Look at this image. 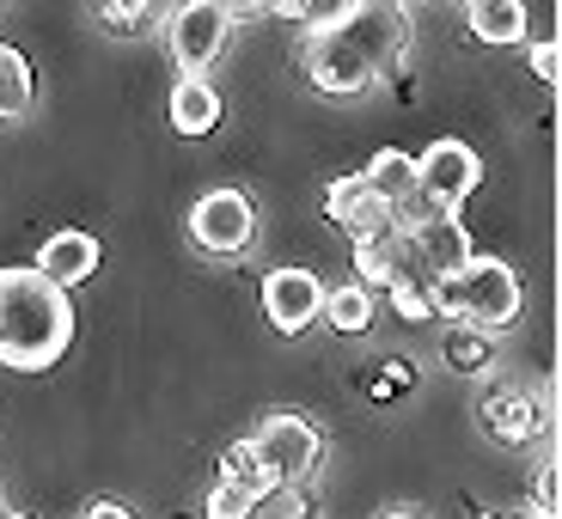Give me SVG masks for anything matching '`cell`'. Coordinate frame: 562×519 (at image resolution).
<instances>
[{
	"label": "cell",
	"instance_id": "6da1fadb",
	"mask_svg": "<svg viewBox=\"0 0 562 519\" xmlns=\"http://www.w3.org/2000/svg\"><path fill=\"white\" fill-rule=\"evenodd\" d=\"M409 49L404 7H342L324 31H306V80L324 99H355L373 92Z\"/></svg>",
	"mask_w": 562,
	"mask_h": 519
},
{
	"label": "cell",
	"instance_id": "7a4b0ae2",
	"mask_svg": "<svg viewBox=\"0 0 562 519\" xmlns=\"http://www.w3.org/2000/svg\"><path fill=\"white\" fill-rule=\"evenodd\" d=\"M74 342V294L49 287L37 269H0V366L43 373Z\"/></svg>",
	"mask_w": 562,
	"mask_h": 519
},
{
	"label": "cell",
	"instance_id": "3957f363",
	"mask_svg": "<svg viewBox=\"0 0 562 519\" xmlns=\"http://www.w3.org/2000/svg\"><path fill=\"white\" fill-rule=\"evenodd\" d=\"M428 306H435V318H447V324H471V330L495 337L502 324L520 318L526 287H520V275H514V269H507L502 257H471V263H464L459 275L428 281Z\"/></svg>",
	"mask_w": 562,
	"mask_h": 519
},
{
	"label": "cell",
	"instance_id": "277c9868",
	"mask_svg": "<svg viewBox=\"0 0 562 519\" xmlns=\"http://www.w3.org/2000/svg\"><path fill=\"white\" fill-rule=\"evenodd\" d=\"M251 452H257V464H263L269 483L306 489V477L318 471V459H324V435H318V421L300 416V409H276V416L257 421Z\"/></svg>",
	"mask_w": 562,
	"mask_h": 519
},
{
	"label": "cell",
	"instance_id": "5b68a950",
	"mask_svg": "<svg viewBox=\"0 0 562 519\" xmlns=\"http://www.w3.org/2000/svg\"><path fill=\"white\" fill-rule=\"evenodd\" d=\"M226 43H233V7H221V0H190L166 19V49L178 61V80H209Z\"/></svg>",
	"mask_w": 562,
	"mask_h": 519
},
{
	"label": "cell",
	"instance_id": "8992f818",
	"mask_svg": "<svg viewBox=\"0 0 562 519\" xmlns=\"http://www.w3.org/2000/svg\"><path fill=\"white\" fill-rule=\"evenodd\" d=\"M477 183H483V159H477V147H464V140H435V147L416 159V190L435 202L440 214H464V202L477 196Z\"/></svg>",
	"mask_w": 562,
	"mask_h": 519
},
{
	"label": "cell",
	"instance_id": "52a82bcc",
	"mask_svg": "<svg viewBox=\"0 0 562 519\" xmlns=\"http://www.w3.org/2000/svg\"><path fill=\"white\" fill-rule=\"evenodd\" d=\"M190 239H196L209 257H239L245 245L257 239V208H251V196H245V190H233V183L209 190V196L190 208Z\"/></svg>",
	"mask_w": 562,
	"mask_h": 519
},
{
	"label": "cell",
	"instance_id": "ba28073f",
	"mask_svg": "<svg viewBox=\"0 0 562 519\" xmlns=\"http://www.w3.org/2000/svg\"><path fill=\"white\" fill-rule=\"evenodd\" d=\"M324 312V281L312 269H269L263 275V318L281 337H300Z\"/></svg>",
	"mask_w": 562,
	"mask_h": 519
},
{
	"label": "cell",
	"instance_id": "9c48e42d",
	"mask_svg": "<svg viewBox=\"0 0 562 519\" xmlns=\"http://www.w3.org/2000/svg\"><path fill=\"white\" fill-rule=\"evenodd\" d=\"M483 428H490V440H502V447L544 440V428H550V397L520 392V385H490V392H483Z\"/></svg>",
	"mask_w": 562,
	"mask_h": 519
},
{
	"label": "cell",
	"instance_id": "30bf717a",
	"mask_svg": "<svg viewBox=\"0 0 562 519\" xmlns=\"http://www.w3.org/2000/svg\"><path fill=\"white\" fill-rule=\"evenodd\" d=\"M99 263H104V251H99V239L86 233V226H61V233H49L43 239V251H37V275L49 281V287H61V294H74L80 281H92L99 275Z\"/></svg>",
	"mask_w": 562,
	"mask_h": 519
},
{
	"label": "cell",
	"instance_id": "8fae6325",
	"mask_svg": "<svg viewBox=\"0 0 562 519\" xmlns=\"http://www.w3.org/2000/svg\"><path fill=\"white\" fill-rule=\"evenodd\" d=\"M324 214H330L355 245H361V239H385V233H392V208H385L380 196H367L361 171H349V178H337L330 190H324Z\"/></svg>",
	"mask_w": 562,
	"mask_h": 519
},
{
	"label": "cell",
	"instance_id": "7c38bea8",
	"mask_svg": "<svg viewBox=\"0 0 562 519\" xmlns=\"http://www.w3.org/2000/svg\"><path fill=\"white\" fill-rule=\"evenodd\" d=\"M166 116H171V135H183V140L214 135L221 116H226L221 86H214V80H178V86H171V111Z\"/></svg>",
	"mask_w": 562,
	"mask_h": 519
},
{
	"label": "cell",
	"instance_id": "4fadbf2b",
	"mask_svg": "<svg viewBox=\"0 0 562 519\" xmlns=\"http://www.w3.org/2000/svg\"><path fill=\"white\" fill-rule=\"evenodd\" d=\"M416 251H422V263H428V275H435V281L459 275V269L477 257V251H471V233H464L459 214H440L428 233H416Z\"/></svg>",
	"mask_w": 562,
	"mask_h": 519
},
{
	"label": "cell",
	"instance_id": "5bb4252c",
	"mask_svg": "<svg viewBox=\"0 0 562 519\" xmlns=\"http://www.w3.org/2000/svg\"><path fill=\"white\" fill-rule=\"evenodd\" d=\"M464 19H471V37L477 43H520L532 13H526L520 0H471Z\"/></svg>",
	"mask_w": 562,
	"mask_h": 519
},
{
	"label": "cell",
	"instance_id": "9a60e30c",
	"mask_svg": "<svg viewBox=\"0 0 562 519\" xmlns=\"http://www.w3.org/2000/svg\"><path fill=\"white\" fill-rule=\"evenodd\" d=\"M361 183H367V196H380L385 208H392V202H404L409 190H416V159L397 154V147H380V154L367 159Z\"/></svg>",
	"mask_w": 562,
	"mask_h": 519
},
{
	"label": "cell",
	"instance_id": "2e32d148",
	"mask_svg": "<svg viewBox=\"0 0 562 519\" xmlns=\"http://www.w3.org/2000/svg\"><path fill=\"white\" fill-rule=\"evenodd\" d=\"M337 337H361L373 330V294H367L361 281H342V287H324V312H318Z\"/></svg>",
	"mask_w": 562,
	"mask_h": 519
},
{
	"label": "cell",
	"instance_id": "e0dca14e",
	"mask_svg": "<svg viewBox=\"0 0 562 519\" xmlns=\"http://www.w3.org/2000/svg\"><path fill=\"white\" fill-rule=\"evenodd\" d=\"M31 99H37V74H31L25 49L0 43V123H19L31 111Z\"/></svg>",
	"mask_w": 562,
	"mask_h": 519
},
{
	"label": "cell",
	"instance_id": "ac0fdd59",
	"mask_svg": "<svg viewBox=\"0 0 562 519\" xmlns=\"http://www.w3.org/2000/svg\"><path fill=\"white\" fill-rule=\"evenodd\" d=\"M440 354H447L452 373L477 380V373H490V361H495V337H483V330H471V324H447V342H440Z\"/></svg>",
	"mask_w": 562,
	"mask_h": 519
},
{
	"label": "cell",
	"instance_id": "d6986e66",
	"mask_svg": "<svg viewBox=\"0 0 562 519\" xmlns=\"http://www.w3.org/2000/svg\"><path fill=\"white\" fill-rule=\"evenodd\" d=\"M355 281H361V287H367L373 300H380L385 287H392V281H397V233L355 245Z\"/></svg>",
	"mask_w": 562,
	"mask_h": 519
},
{
	"label": "cell",
	"instance_id": "ffe728a7",
	"mask_svg": "<svg viewBox=\"0 0 562 519\" xmlns=\"http://www.w3.org/2000/svg\"><path fill=\"white\" fill-rule=\"evenodd\" d=\"M221 483H233V489H245L251 501L269 489L263 464H257V452H251V435H245V440H233V447H221Z\"/></svg>",
	"mask_w": 562,
	"mask_h": 519
},
{
	"label": "cell",
	"instance_id": "44dd1931",
	"mask_svg": "<svg viewBox=\"0 0 562 519\" xmlns=\"http://www.w3.org/2000/svg\"><path fill=\"white\" fill-rule=\"evenodd\" d=\"M251 519H306V489H288V483H269L251 501Z\"/></svg>",
	"mask_w": 562,
	"mask_h": 519
},
{
	"label": "cell",
	"instance_id": "7402d4cb",
	"mask_svg": "<svg viewBox=\"0 0 562 519\" xmlns=\"http://www.w3.org/2000/svg\"><path fill=\"white\" fill-rule=\"evenodd\" d=\"M202 514H209V519H251V495L214 477V489H209V501H202Z\"/></svg>",
	"mask_w": 562,
	"mask_h": 519
},
{
	"label": "cell",
	"instance_id": "603a6c76",
	"mask_svg": "<svg viewBox=\"0 0 562 519\" xmlns=\"http://www.w3.org/2000/svg\"><path fill=\"white\" fill-rule=\"evenodd\" d=\"M532 519H557V464H538L532 471Z\"/></svg>",
	"mask_w": 562,
	"mask_h": 519
},
{
	"label": "cell",
	"instance_id": "cb8c5ba5",
	"mask_svg": "<svg viewBox=\"0 0 562 519\" xmlns=\"http://www.w3.org/2000/svg\"><path fill=\"white\" fill-rule=\"evenodd\" d=\"M409 385H416V366H409V361H385V366H380V380L367 385V392H373V397L385 404V397L409 392Z\"/></svg>",
	"mask_w": 562,
	"mask_h": 519
},
{
	"label": "cell",
	"instance_id": "d4e9b609",
	"mask_svg": "<svg viewBox=\"0 0 562 519\" xmlns=\"http://www.w3.org/2000/svg\"><path fill=\"white\" fill-rule=\"evenodd\" d=\"M532 74H538V86H557L562 80V43L557 37H544V43H532Z\"/></svg>",
	"mask_w": 562,
	"mask_h": 519
},
{
	"label": "cell",
	"instance_id": "484cf974",
	"mask_svg": "<svg viewBox=\"0 0 562 519\" xmlns=\"http://www.w3.org/2000/svg\"><path fill=\"white\" fill-rule=\"evenodd\" d=\"M99 19H104L111 31H140L147 19H154V7H135V0H128V7H123V0H104Z\"/></svg>",
	"mask_w": 562,
	"mask_h": 519
},
{
	"label": "cell",
	"instance_id": "4316f807",
	"mask_svg": "<svg viewBox=\"0 0 562 519\" xmlns=\"http://www.w3.org/2000/svg\"><path fill=\"white\" fill-rule=\"evenodd\" d=\"M392 306H397V318H409V324H428V318H435V306H428V287H392Z\"/></svg>",
	"mask_w": 562,
	"mask_h": 519
},
{
	"label": "cell",
	"instance_id": "83f0119b",
	"mask_svg": "<svg viewBox=\"0 0 562 519\" xmlns=\"http://www.w3.org/2000/svg\"><path fill=\"white\" fill-rule=\"evenodd\" d=\"M80 519H135V514H128L123 501H92V507H86Z\"/></svg>",
	"mask_w": 562,
	"mask_h": 519
},
{
	"label": "cell",
	"instance_id": "f1b7e54d",
	"mask_svg": "<svg viewBox=\"0 0 562 519\" xmlns=\"http://www.w3.org/2000/svg\"><path fill=\"white\" fill-rule=\"evenodd\" d=\"M380 519H428V514H416V507H392V514H380Z\"/></svg>",
	"mask_w": 562,
	"mask_h": 519
},
{
	"label": "cell",
	"instance_id": "f546056e",
	"mask_svg": "<svg viewBox=\"0 0 562 519\" xmlns=\"http://www.w3.org/2000/svg\"><path fill=\"white\" fill-rule=\"evenodd\" d=\"M477 519H532V514H477Z\"/></svg>",
	"mask_w": 562,
	"mask_h": 519
},
{
	"label": "cell",
	"instance_id": "4dcf8cb0",
	"mask_svg": "<svg viewBox=\"0 0 562 519\" xmlns=\"http://www.w3.org/2000/svg\"><path fill=\"white\" fill-rule=\"evenodd\" d=\"M7 519H31V514H7Z\"/></svg>",
	"mask_w": 562,
	"mask_h": 519
},
{
	"label": "cell",
	"instance_id": "1f68e13d",
	"mask_svg": "<svg viewBox=\"0 0 562 519\" xmlns=\"http://www.w3.org/2000/svg\"><path fill=\"white\" fill-rule=\"evenodd\" d=\"M0 519H7V501H0Z\"/></svg>",
	"mask_w": 562,
	"mask_h": 519
}]
</instances>
